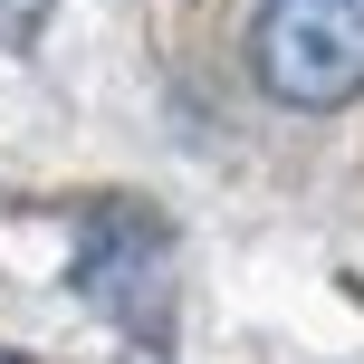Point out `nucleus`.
Segmentation results:
<instances>
[{
	"mask_svg": "<svg viewBox=\"0 0 364 364\" xmlns=\"http://www.w3.org/2000/svg\"><path fill=\"white\" fill-rule=\"evenodd\" d=\"M250 68L297 115L355 106L364 96V0H269L250 29Z\"/></svg>",
	"mask_w": 364,
	"mask_h": 364,
	"instance_id": "f257e3e1",
	"label": "nucleus"
},
{
	"mask_svg": "<svg viewBox=\"0 0 364 364\" xmlns=\"http://www.w3.org/2000/svg\"><path fill=\"white\" fill-rule=\"evenodd\" d=\"M154 259H164L154 220H125V211H115V220H96V230H87V259H77V278H87V288L106 297L115 316H134V307H144V269H154Z\"/></svg>",
	"mask_w": 364,
	"mask_h": 364,
	"instance_id": "f03ea898",
	"label": "nucleus"
},
{
	"mask_svg": "<svg viewBox=\"0 0 364 364\" xmlns=\"http://www.w3.org/2000/svg\"><path fill=\"white\" fill-rule=\"evenodd\" d=\"M19 10H29V0H19Z\"/></svg>",
	"mask_w": 364,
	"mask_h": 364,
	"instance_id": "7ed1b4c3",
	"label": "nucleus"
}]
</instances>
